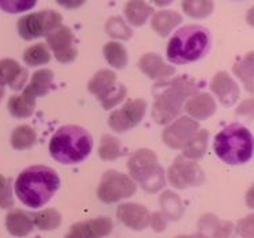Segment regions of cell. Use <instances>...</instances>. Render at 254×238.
<instances>
[{"label": "cell", "mask_w": 254, "mask_h": 238, "mask_svg": "<svg viewBox=\"0 0 254 238\" xmlns=\"http://www.w3.org/2000/svg\"><path fill=\"white\" fill-rule=\"evenodd\" d=\"M182 11L190 18L204 19L213 12V0H182Z\"/></svg>", "instance_id": "obj_28"}, {"label": "cell", "mask_w": 254, "mask_h": 238, "mask_svg": "<svg viewBox=\"0 0 254 238\" xmlns=\"http://www.w3.org/2000/svg\"><path fill=\"white\" fill-rule=\"evenodd\" d=\"M124 14L129 25L140 27L150 19L154 10L150 4L145 3V0H129L124 7Z\"/></svg>", "instance_id": "obj_23"}, {"label": "cell", "mask_w": 254, "mask_h": 238, "mask_svg": "<svg viewBox=\"0 0 254 238\" xmlns=\"http://www.w3.org/2000/svg\"><path fill=\"white\" fill-rule=\"evenodd\" d=\"M128 171L133 181L139 182L145 192L155 193L166 185L163 167L158 162V157L152 150L140 149L135 151L128 160Z\"/></svg>", "instance_id": "obj_6"}, {"label": "cell", "mask_w": 254, "mask_h": 238, "mask_svg": "<svg viewBox=\"0 0 254 238\" xmlns=\"http://www.w3.org/2000/svg\"><path fill=\"white\" fill-rule=\"evenodd\" d=\"M99 157L104 160H114L123 156V147L117 138L112 135H104L98 149Z\"/></svg>", "instance_id": "obj_32"}, {"label": "cell", "mask_w": 254, "mask_h": 238, "mask_svg": "<svg viewBox=\"0 0 254 238\" xmlns=\"http://www.w3.org/2000/svg\"><path fill=\"white\" fill-rule=\"evenodd\" d=\"M205 228H212L213 238H234V226L231 222H218L213 217V225H205Z\"/></svg>", "instance_id": "obj_37"}, {"label": "cell", "mask_w": 254, "mask_h": 238, "mask_svg": "<svg viewBox=\"0 0 254 238\" xmlns=\"http://www.w3.org/2000/svg\"><path fill=\"white\" fill-rule=\"evenodd\" d=\"M213 150L227 165H244L253 157V135L239 123L230 124L215 136Z\"/></svg>", "instance_id": "obj_5"}, {"label": "cell", "mask_w": 254, "mask_h": 238, "mask_svg": "<svg viewBox=\"0 0 254 238\" xmlns=\"http://www.w3.org/2000/svg\"><path fill=\"white\" fill-rule=\"evenodd\" d=\"M47 47L51 48L56 60L63 64L75 62L78 57V48L75 36L68 26H59L47 37Z\"/></svg>", "instance_id": "obj_12"}, {"label": "cell", "mask_w": 254, "mask_h": 238, "mask_svg": "<svg viewBox=\"0 0 254 238\" xmlns=\"http://www.w3.org/2000/svg\"><path fill=\"white\" fill-rule=\"evenodd\" d=\"M37 0H0V8L7 14H19L31 10Z\"/></svg>", "instance_id": "obj_35"}, {"label": "cell", "mask_w": 254, "mask_h": 238, "mask_svg": "<svg viewBox=\"0 0 254 238\" xmlns=\"http://www.w3.org/2000/svg\"><path fill=\"white\" fill-rule=\"evenodd\" d=\"M53 77H55L53 73L48 68H42L40 71H37V73L33 74L29 84L26 87H23V93L22 94H25V95L33 99H37L38 97L45 95L52 87Z\"/></svg>", "instance_id": "obj_21"}, {"label": "cell", "mask_w": 254, "mask_h": 238, "mask_svg": "<svg viewBox=\"0 0 254 238\" xmlns=\"http://www.w3.org/2000/svg\"><path fill=\"white\" fill-rule=\"evenodd\" d=\"M88 91L99 99L104 109L110 110L123 102L127 88L117 80V75L110 70H99L87 84Z\"/></svg>", "instance_id": "obj_7"}, {"label": "cell", "mask_w": 254, "mask_h": 238, "mask_svg": "<svg viewBox=\"0 0 254 238\" xmlns=\"http://www.w3.org/2000/svg\"><path fill=\"white\" fill-rule=\"evenodd\" d=\"M62 15L57 11L44 10L22 16L16 27L23 40L31 41L40 37H48L57 27L62 26Z\"/></svg>", "instance_id": "obj_8"}, {"label": "cell", "mask_w": 254, "mask_h": 238, "mask_svg": "<svg viewBox=\"0 0 254 238\" xmlns=\"http://www.w3.org/2000/svg\"><path fill=\"white\" fill-rule=\"evenodd\" d=\"M59 4L64 7V8H68V10H75V8H79L87 1V0H56Z\"/></svg>", "instance_id": "obj_39"}, {"label": "cell", "mask_w": 254, "mask_h": 238, "mask_svg": "<svg viewBox=\"0 0 254 238\" xmlns=\"http://www.w3.org/2000/svg\"><path fill=\"white\" fill-rule=\"evenodd\" d=\"M162 207V214L167 218V221H178L184 214V206L178 195L173 192H165L159 199Z\"/></svg>", "instance_id": "obj_30"}, {"label": "cell", "mask_w": 254, "mask_h": 238, "mask_svg": "<svg viewBox=\"0 0 254 238\" xmlns=\"http://www.w3.org/2000/svg\"><path fill=\"white\" fill-rule=\"evenodd\" d=\"M139 68L144 75H147L150 79L165 82L167 79H170L176 68L167 64L158 53H145L139 60Z\"/></svg>", "instance_id": "obj_16"}, {"label": "cell", "mask_w": 254, "mask_h": 238, "mask_svg": "<svg viewBox=\"0 0 254 238\" xmlns=\"http://www.w3.org/2000/svg\"><path fill=\"white\" fill-rule=\"evenodd\" d=\"M106 33L109 34L112 38H116V40H129L133 31L130 30V27L124 22V19L121 16H112L106 21Z\"/></svg>", "instance_id": "obj_33"}, {"label": "cell", "mask_w": 254, "mask_h": 238, "mask_svg": "<svg viewBox=\"0 0 254 238\" xmlns=\"http://www.w3.org/2000/svg\"><path fill=\"white\" fill-rule=\"evenodd\" d=\"M60 188V177L52 167L34 165L26 167L16 177L14 191L26 207L37 210L52 200Z\"/></svg>", "instance_id": "obj_1"}, {"label": "cell", "mask_w": 254, "mask_h": 238, "mask_svg": "<svg viewBox=\"0 0 254 238\" xmlns=\"http://www.w3.org/2000/svg\"><path fill=\"white\" fill-rule=\"evenodd\" d=\"M116 214L120 221L132 230H137V232L144 230L150 225V212L143 204H137V203L120 204Z\"/></svg>", "instance_id": "obj_15"}, {"label": "cell", "mask_w": 254, "mask_h": 238, "mask_svg": "<svg viewBox=\"0 0 254 238\" xmlns=\"http://www.w3.org/2000/svg\"><path fill=\"white\" fill-rule=\"evenodd\" d=\"M23 62L30 67H38L51 62V52L45 44H36L29 47L23 53Z\"/></svg>", "instance_id": "obj_31"}, {"label": "cell", "mask_w": 254, "mask_h": 238, "mask_svg": "<svg viewBox=\"0 0 254 238\" xmlns=\"http://www.w3.org/2000/svg\"><path fill=\"white\" fill-rule=\"evenodd\" d=\"M185 110L193 120H205L216 112V102L211 94H196L188 101Z\"/></svg>", "instance_id": "obj_19"}, {"label": "cell", "mask_w": 254, "mask_h": 238, "mask_svg": "<svg viewBox=\"0 0 254 238\" xmlns=\"http://www.w3.org/2000/svg\"><path fill=\"white\" fill-rule=\"evenodd\" d=\"M93 150V138L79 125H63L55 132L49 143V153L62 165H76L83 162Z\"/></svg>", "instance_id": "obj_3"}, {"label": "cell", "mask_w": 254, "mask_h": 238, "mask_svg": "<svg viewBox=\"0 0 254 238\" xmlns=\"http://www.w3.org/2000/svg\"><path fill=\"white\" fill-rule=\"evenodd\" d=\"M151 1L155 5H158V7H166V5L171 4L174 0H151Z\"/></svg>", "instance_id": "obj_40"}, {"label": "cell", "mask_w": 254, "mask_h": 238, "mask_svg": "<svg viewBox=\"0 0 254 238\" xmlns=\"http://www.w3.org/2000/svg\"><path fill=\"white\" fill-rule=\"evenodd\" d=\"M211 90L224 106H233L238 101V84L226 71H219L215 74L211 82Z\"/></svg>", "instance_id": "obj_17"}, {"label": "cell", "mask_w": 254, "mask_h": 238, "mask_svg": "<svg viewBox=\"0 0 254 238\" xmlns=\"http://www.w3.org/2000/svg\"><path fill=\"white\" fill-rule=\"evenodd\" d=\"M208 138H209V132L207 130H198L192 139L184 146V149H182L184 156L182 157L192 160L202 158L207 151Z\"/></svg>", "instance_id": "obj_24"}, {"label": "cell", "mask_w": 254, "mask_h": 238, "mask_svg": "<svg viewBox=\"0 0 254 238\" xmlns=\"http://www.w3.org/2000/svg\"><path fill=\"white\" fill-rule=\"evenodd\" d=\"M177 238H208L205 234L197 233V234H190V236H178Z\"/></svg>", "instance_id": "obj_41"}, {"label": "cell", "mask_w": 254, "mask_h": 238, "mask_svg": "<svg viewBox=\"0 0 254 238\" xmlns=\"http://www.w3.org/2000/svg\"><path fill=\"white\" fill-rule=\"evenodd\" d=\"M14 207V197L11 192V182L4 176L0 174V208L7 210V208Z\"/></svg>", "instance_id": "obj_36"}, {"label": "cell", "mask_w": 254, "mask_h": 238, "mask_svg": "<svg viewBox=\"0 0 254 238\" xmlns=\"http://www.w3.org/2000/svg\"><path fill=\"white\" fill-rule=\"evenodd\" d=\"M167 178L177 189H187L190 186L201 185L205 180V174L194 160L178 157L167 171Z\"/></svg>", "instance_id": "obj_10"}, {"label": "cell", "mask_w": 254, "mask_h": 238, "mask_svg": "<svg viewBox=\"0 0 254 238\" xmlns=\"http://www.w3.org/2000/svg\"><path fill=\"white\" fill-rule=\"evenodd\" d=\"M147 112V102L143 98L129 99L120 109H116L109 117V127L119 134L135 128L141 123Z\"/></svg>", "instance_id": "obj_11"}, {"label": "cell", "mask_w": 254, "mask_h": 238, "mask_svg": "<svg viewBox=\"0 0 254 238\" xmlns=\"http://www.w3.org/2000/svg\"><path fill=\"white\" fill-rule=\"evenodd\" d=\"M8 112H10L14 117L18 119H27L31 114L34 113L36 109V99L27 97L25 94L21 95H12L8 99Z\"/></svg>", "instance_id": "obj_26"}, {"label": "cell", "mask_w": 254, "mask_h": 238, "mask_svg": "<svg viewBox=\"0 0 254 238\" xmlns=\"http://www.w3.org/2000/svg\"><path fill=\"white\" fill-rule=\"evenodd\" d=\"M212 44L208 29L200 25H188L177 30L167 44V60L173 64L198 62L205 56Z\"/></svg>", "instance_id": "obj_4"}, {"label": "cell", "mask_w": 254, "mask_h": 238, "mask_svg": "<svg viewBox=\"0 0 254 238\" xmlns=\"http://www.w3.org/2000/svg\"><path fill=\"white\" fill-rule=\"evenodd\" d=\"M182 22V15L174 10H162L154 14L151 27L158 36L167 37Z\"/></svg>", "instance_id": "obj_22"}, {"label": "cell", "mask_w": 254, "mask_h": 238, "mask_svg": "<svg viewBox=\"0 0 254 238\" xmlns=\"http://www.w3.org/2000/svg\"><path fill=\"white\" fill-rule=\"evenodd\" d=\"M150 223L155 232L161 233V232H165V230H166L167 218L165 217L161 211H156L150 217Z\"/></svg>", "instance_id": "obj_38"}, {"label": "cell", "mask_w": 254, "mask_h": 238, "mask_svg": "<svg viewBox=\"0 0 254 238\" xmlns=\"http://www.w3.org/2000/svg\"><path fill=\"white\" fill-rule=\"evenodd\" d=\"M31 219L34 223V228H38L44 232L56 230L62 225V215L55 208H47L36 214H31Z\"/></svg>", "instance_id": "obj_29"}, {"label": "cell", "mask_w": 254, "mask_h": 238, "mask_svg": "<svg viewBox=\"0 0 254 238\" xmlns=\"http://www.w3.org/2000/svg\"><path fill=\"white\" fill-rule=\"evenodd\" d=\"M112 230V219L109 217H98L72 225L65 238H104L109 236Z\"/></svg>", "instance_id": "obj_14"}, {"label": "cell", "mask_w": 254, "mask_h": 238, "mask_svg": "<svg viewBox=\"0 0 254 238\" xmlns=\"http://www.w3.org/2000/svg\"><path fill=\"white\" fill-rule=\"evenodd\" d=\"M253 53H249L244 60L234 66V73L238 77L248 90L253 91Z\"/></svg>", "instance_id": "obj_34"}, {"label": "cell", "mask_w": 254, "mask_h": 238, "mask_svg": "<svg viewBox=\"0 0 254 238\" xmlns=\"http://www.w3.org/2000/svg\"><path fill=\"white\" fill-rule=\"evenodd\" d=\"M5 228L11 236L26 237L34 230V223L30 214L22 210H12L5 217Z\"/></svg>", "instance_id": "obj_20"}, {"label": "cell", "mask_w": 254, "mask_h": 238, "mask_svg": "<svg viewBox=\"0 0 254 238\" xmlns=\"http://www.w3.org/2000/svg\"><path fill=\"white\" fill-rule=\"evenodd\" d=\"M136 193V182L124 173L117 170L105 171L98 185V199L106 204L117 203Z\"/></svg>", "instance_id": "obj_9"}, {"label": "cell", "mask_w": 254, "mask_h": 238, "mask_svg": "<svg viewBox=\"0 0 254 238\" xmlns=\"http://www.w3.org/2000/svg\"><path fill=\"white\" fill-rule=\"evenodd\" d=\"M4 94H5L4 84H3V83H0V101L3 99V97H4Z\"/></svg>", "instance_id": "obj_42"}, {"label": "cell", "mask_w": 254, "mask_h": 238, "mask_svg": "<svg viewBox=\"0 0 254 238\" xmlns=\"http://www.w3.org/2000/svg\"><path fill=\"white\" fill-rule=\"evenodd\" d=\"M27 70L22 67L14 59H3L0 60V83L4 86H10L12 90H21L25 87L27 80Z\"/></svg>", "instance_id": "obj_18"}, {"label": "cell", "mask_w": 254, "mask_h": 238, "mask_svg": "<svg viewBox=\"0 0 254 238\" xmlns=\"http://www.w3.org/2000/svg\"><path fill=\"white\" fill-rule=\"evenodd\" d=\"M198 131V123L189 116H182L174 120L162 134V139L170 149L182 150L184 146L192 139Z\"/></svg>", "instance_id": "obj_13"}, {"label": "cell", "mask_w": 254, "mask_h": 238, "mask_svg": "<svg viewBox=\"0 0 254 238\" xmlns=\"http://www.w3.org/2000/svg\"><path fill=\"white\" fill-rule=\"evenodd\" d=\"M37 132L30 125H18L11 134L10 143L15 150H27L36 145Z\"/></svg>", "instance_id": "obj_25"}, {"label": "cell", "mask_w": 254, "mask_h": 238, "mask_svg": "<svg viewBox=\"0 0 254 238\" xmlns=\"http://www.w3.org/2000/svg\"><path fill=\"white\" fill-rule=\"evenodd\" d=\"M104 56L109 66L117 70H123L128 64V52L124 45L117 41H110L105 45Z\"/></svg>", "instance_id": "obj_27"}, {"label": "cell", "mask_w": 254, "mask_h": 238, "mask_svg": "<svg viewBox=\"0 0 254 238\" xmlns=\"http://www.w3.org/2000/svg\"><path fill=\"white\" fill-rule=\"evenodd\" d=\"M200 84L194 79L178 77L170 82L155 86V102L152 106V119L156 124H169L181 113L188 98L198 94Z\"/></svg>", "instance_id": "obj_2"}]
</instances>
